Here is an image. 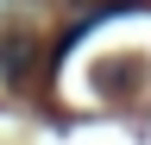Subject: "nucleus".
Instances as JSON below:
<instances>
[{
	"label": "nucleus",
	"instance_id": "f257e3e1",
	"mask_svg": "<svg viewBox=\"0 0 151 145\" xmlns=\"http://www.w3.org/2000/svg\"><path fill=\"white\" fill-rule=\"evenodd\" d=\"M25 57H32V38H6V57H0V69H6V76H25Z\"/></svg>",
	"mask_w": 151,
	"mask_h": 145
}]
</instances>
